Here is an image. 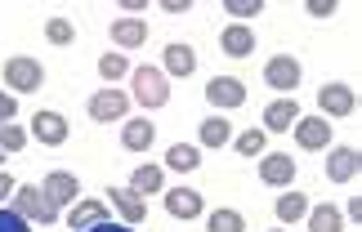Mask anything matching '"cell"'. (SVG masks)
<instances>
[{"mask_svg": "<svg viewBox=\"0 0 362 232\" xmlns=\"http://www.w3.org/2000/svg\"><path fill=\"white\" fill-rule=\"evenodd\" d=\"M86 232H134L130 224H94V228H86Z\"/></svg>", "mask_w": 362, "mask_h": 232, "instance_id": "cell-37", "label": "cell"}, {"mask_svg": "<svg viewBox=\"0 0 362 232\" xmlns=\"http://www.w3.org/2000/svg\"><path fill=\"white\" fill-rule=\"evenodd\" d=\"M23 147H27V130L23 126H13V121L0 126V152H23Z\"/></svg>", "mask_w": 362, "mask_h": 232, "instance_id": "cell-29", "label": "cell"}, {"mask_svg": "<svg viewBox=\"0 0 362 232\" xmlns=\"http://www.w3.org/2000/svg\"><path fill=\"white\" fill-rule=\"evenodd\" d=\"M354 90L349 85H340V80H336V85H322V90H317V107H322V112H317V116H349L354 112Z\"/></svg>", "mask_w": 362, "mask_h": 232, "instance_id": "cell-12", "label": "cell"}, {"mask_svg": "<svg viewBox=\"0 0 362 232\" xmlns=\"http://www.w3.org/2000/svg\"><path fill=\"white\" fill-rule=\"evenodd\" d=\"M161 183H165L161 166H148V161H144V166H139V170L130 174V188H134L139 197H144V193H161Z\"/></svg>", "mask_w": 362, "mask_h": 232, "instance_id": "cell-24", "label": "cell"}, {"mask_svg": "<svg viewBox=\"0 0 362 232\" xmlns=\"http://www.w3.org/2000/svg\"><path fill=\"white\" fill-rule=\"evenodd\" d=\"M107 201H112V206H117V214H121V219L130 224V228L148 219V201L139 197L134 188H107Z\"/></svg>", "mask_w": 362, "mask_h": 232, "instance_id": "cell-10", "label": "cell"}, {"mask_svg": "<svg viewBox=\"0 0 362 232\" xmlns=\"http://www.w3.org/2000/svg\"><path fill=\"white\" fill-rule=\"evenodd\" d=\"M32 134H36V143H45V147H59V143H67V116L63 112H36L32 116Z\"/></svg>", "mask_w": 362, "mask_h": 232, "instance_id": "cell-7", "label": "cell"}, {"mask_svg": "<svg viewBox=\"0 0 362 232\" xmlns=\"http://www.w3.org/2000/svg\"><path fill=\"white\" fill-rule=\"evenodd\" d=\"M224 9L233 13V18H255V13L264 9V0H224Z\"/></svg>", "mask_w": 362, "mask_h": 232, "instance_id": "cell-31", "label": "cell"}, {"mask_svg": "<svg viewBox=\"0 0 362 232\" xmlns=\"http://www.w3.org/2000/svg\"><path fill=\"white\" fill-rule=\"evenodd\" d=\"M300 121V103L296 99H273L264 107V134H286Z\"/></svg>", "mask_w": 362, "mask_h": 232, "instance_id": "cell-11", "label": "cell"}, {"mask_svg": "<svg viewBox=\"0 0 362 232\" xmlns=\"http://www.w3.org/2000/svg\"><path fill=\"white\" fill-rule=\"evenodd\" d=\"M13 188H18V183H13V174H5V170H0V206H5V201L13 197Z\"/></svg>", "mask_w": 362, "mask_h": 232, "instance_id": "cell-35", "label": "cell"}, {"mask_svg": "<svg viewBox=\"0 0 362 232\" xmlns=\"http://www.w3.org/2000/svg\"><path fill=\"white\" fill-rule=\"evenodd\" d=\"M165 210H170L175 219H202L206 201H202V193H192V188H175V193H165Z\"/></svg>", "mask_w": 362, "mask_h": 232, "instance_id": "cell-16", "label": "cell"}, {"mask_svg": "<svg viewBox=\"0 0 362 232\" xmlns=\"http://www.w3.org/2000/svg\"><path fill=\"white\" fill-rule=\"evenodd\" d=\"M165 166L179 170V174H188V170L202 166V152H197L192 143H175V147H165Z\"/></svg>", "mask_w": 362, "mask_h": 232, "instance_id": "cell-23", "label": "cell"}, {"mask_svg": "<svg viewBox=\"0 0 362 232\" xmlns=\"http://www.w3.org/2000/svg\"><path fill=\"white\" fill-rule=\"evenodd\" d=\"M72 232H86V228H94V224H107V201H94V197H86V201H76L72 206Z\"/></svg>", "mask_w": 362, "mask_h": 232, "instance_id": "cell-19", "label": "cell"}, {"mask_svg": "<svg viewBox=\"0 0 362 232\" xmlns=\"http://www.w3.org/2000/svg\"><path fill=\"white\" fill-rule=\"evenodd\" d=\"M219 49H224L228 59H250V54H255V32L242 27V23H233V27L219 32Z\"/></svg>", "mask_w": 362, "mask_h": 232, "instance_id": "cell-13", "label": "cell"}, {"mask_svg": "<svg viewBox=\"0 0 362 232\" xmlns=\"http://www.w3.org/2000/svg\"><path fill=\"white\" fill-rule=\"evenodd\" d=\"M130 85H134V103H144V107L170 103V80H165V72H157V67H134Z\"/></svg>", "mask_w": 362, "mask_h": 232, "instance_id": "cell-2", "label": "cell"}, {"mask_svg": "<svg viewBox=\"0 0 362 232\" xmlns=\"http://www.w3.org/2000/svg\"><path fill=\"white\" fill-rule=\"evenodd\" d=\"M273 210H277V224L291 228L296 219H304V214H309V197H304V193H286V197H277Z\"/></svg>", "mask_w": 362, "mask_h": 232, "instance_id": "cell-21", "label": "cell"}, {"mask_svg": "<svg viewBox=\"0 0 362 232\" xmlns=\"http://www.w3.org/2000/svg\"><path fill=\"white\" fill-rule=\"evenodd\" d=\"M277 232H286V228H277Z\"/></svg>", "mask_w": 362, "mask_h": 232, "instance_id": "cell-38", "label": "cell"}, {"mask_svg": "<svg viewBox=\"0 0 362 232\" xmlns=\"http://www.w3.org/2000/svg\"><path fill=\"white\" fill-rule=\"evenodd\" d=\"M362 166V157L354 152V147H331V157H327V179L331 183H349L354 174Z\"/></svg>", "mask_w": 362, "mask_h": 232, "instance_id": "cell-17", "label": "cell"}, {"mask_svg": "<svg viewBox=\"0 0 362 232\" xmlns=\"http://www.w3.org/2000/svg\"><path fill=\"white\" fill-rule=\"evenodd\" d=\"M309 13L313 18H331V13H336V0H309Z\"/></svg>", "mask_w": 362, "mask_h": 232, "instance_id": "cell-34", "label": "cell"}, {"mask_svg": "<svg viewBox=\"0 0 362 232\" xmlns=\"http://www.w3.org/2000/svg\"><path fill=\"white\" fill-rule=\"evenodd\" d=\"M0 232H32V228H27V219H23V214H13V210H5V206H0Z\"/></svg>", "mask_w": 362, "mask_h": 232, "instance_id": "cell-32", "label": "cell"}, {"mask_svg": "<svg viewBox=\"0 0 362 232\" xmlns=\"http://www.w3.org/2000/svg\"><path fill=\"white\" fill-rule=\"evenodd\" d=\"M125 72H130V63H125V54H103V59H99V76L107 80V85H112V80H121Z\"/></svg>", "mask_w": 362, "mask_h": 232, "instance_id": "cell-28", "label": "cell"}, {"mask_svg": "<svg viewBox=\"0 0 362 232\" xmlns=\"http://www.w3.org/2000/svg\"><path fill=\"white\" fill-rule=\"evenodd\" d=\"M125 112H130V94H121V90H99L90 99V121H99V126L121 121Z\"/></svg>", "mask_w": 362, "mask_h": 232, "instance_id": "cell-6", "label": "cell"}, {"mask_svg": "<svg viewBox=\"0 0 362 232\" xmlns=\"http://www.w3.org/2000/svg\"><path fill=\"white\" fill-rule=\"evenodd\" d=\"M13 214H23V219H36V224H54L59 219V206H54V201L45 197V188H36V183H18L13 188Z\"/></svg>", "mask_w": 362, "mask_h": 232, "instance_id": "cell-1", "label": "cell"}, {"mask_svg": "<svg viewBox=\"0 0 362 232\" xmlns=\"http://www.w3.org/2000/svg\"><path fill=\"white\" fill-rule=\"evenodd\" d=\"M233 147H238L242 157H264V130H246L233 139Z\"/></svg>", "mask_w": 362, "mask_h": 232, "instance_id": "cell-30", "label": "cell"}, {"mask_svg": "<svg viewBox=\"0 0 362 232\" xmlns=\"http://www.w3.org/2000/svg\"><path fill=\"white\" fill-rule=\"evenodd\" d=\"M192 72H197V54H192V45H184V40H170V45H165V76L188 80Z\"/></svg>", "mask_w": 362, "mask_h": 232, "instance_id": "cell-15", "label": "cell"}, {"mask_svg": "<svg viewBox=\"0 0 362 232\" xmlns=\"http://www.w3.org/2000/svg\"><path fill=\"white\" fill-rule=\"evenodd\" d=\"M112 40H117L121 49H139L148 40V23L144 18H117L112 23Z\"/></svg>", "mask_w": 362, "mask_h": 232, "instance_id": "cell-20", "label": "cell"}, {"mask_svg": "<svg viewBox=\"0 0 362 232\" xmlns=\"http://www.w3.org/2000/svg\"><path fill=\"white\" fill-rule=\"evenodd\" d=\"M300 63L286 59V54H277V59H269V67H264V80H269V90H282V99H291V90L300 85Z\"/></svg>", "mask_w": 362, "mask_h": 232, "instance_id": "cell-4", "label": "cell"}, {"mask_svg": "<svg viewBox=\"0 0 362 232\" xmlns=\"http://www.w3.org/2000/svg\"><path fill=\"white\" fill-rule=\"evenodd\" d=\"M206 99H211V107H242L246 103V85L238 76H211Z\"/></svg>", "mask_w": 362, "mask_h": 232, "instance_id": "cell-9", "label": "cell"}, {"mask_svg": "<svg viewBox=\"0 0 362 232\" xmlns=\"http://www.w3.org/2000/svg\"><path fill=\"white\" fill-rule=\"evenodd\" d=\"M45 197L54 201V206H72V201L81 197V183H76V174H67V170H54V174H45Z\"/></svg>", "mask_w": 362, "mask_h": 232, "instance_id": "cell-14", "label": "cell"}, {"mask_svg": "<svg viewBox=\"0 0 362 232\" xmlns=\"http://www.w3.org/2000/svg\"><path fill=\"white\" fill-rule=\"evenodd\" d=\"M206 228H211V232H246V219L238 210H215L211 219H206Z\"/></svg>", "mask_w": 362, "mask_h": 232, "instance_id": "cell-26", "label": "cell"}, {"mask_svg": "<svg viewBox=\"0 0 362 232\" xmlns=\"http://www.w3.org/2000/svg\"><path fill=\"white\" fill-rule=\"evenodd\" d=\"M259 179L269 188H291V179H296V161H291L286 152H264L259 157Z\"/></svg>", "mask_w": 362, "mask_h": 232, "instance_id": "cell-8", "label": "cell"}, {"mask_svg": "<svg viewBox=\"0 0 362 232\" xmlns=\"http://www.w3.org/2000/svg\"><path fill=\"white\" fill-rule=\"evenodd\" d=\"M291 134H296V143L304 147V152H322V147H331V126L322 116H300L296 126H291Z\"/></svg>", "mask_w": 362, "mask_h": 232, "instance_id": "cell-5", "label": "cell"}, {"mask_svg": "<svg viewBox=\"0 0 362 232\" xmlns=\"http://www.w3.org/2000/svg\"><path fill=\"white\" fill-rule=\"evenodd\" d=\"M5 85L13 94H32L45 85V67L36 59H27V54H13V59H5Z\"/></svg>", "mask_w": 362, "mask_h": 232, "instance_id": "cell-3", "label": "cell"}, {"mask_svg": "<svg viewBox=\"0 0 362 232\" xmlns=\"http://www.w3.org/2000/svg\"><path fill=\"white\" fill-rule=\"evenodd\" d=\"M304 219H309V232H340L344 228V219H340V210L336 206H309V214H304Z\"/></svg>", "mask_w": 362, "mask_h": 232, "instance_id": "cell-22", "label": "cell"}, {"mask_svg": "<svg viewBox=\"0 0 362 232\" xmlns=\"http://www.w3.org/2000/svg\"><path fill=\"white\" fill-rule=\"evenodd\" d=\"M161 9H165V13H188L192 5H188V0H161Z\"/></svg>", "mask_w": 362, "mask_h": 232, "instance_id": "cell-36", "label": "cell"}, {"mask_svg": "<svg viewBox=\"0 0 362 232\" xmlns=\"http://www.w3.org/2000/svg\"><path fill=\"white\" fill-rule=\"evenodd\" d=\"M197 139H202V147H224V143H233V126H228L224 116H211V121L202 126Z\"/></svg>", "mask_w": 362, "mask_h": 232, "instance_id": "cell-25", "label": "cell"}, {"mask_svg": "<svg viewBox=\"0 0 362 232\" xmlns=\"http://www.w3.org/2000/svg\"><path fill=\"white\" fill-rule=\"evenodd\" d=\"M13 116H18V99H13V94H0V126H9Z\"/></svg>", "mask_w": 362, "mask_h": 232, "instance_id": "cell-33", "label": "cell"}, {"mask_svg": "<svg viewBox=\"0 0 362 232\" xmlns=\"http://www.w3.org/2000/svg\"><path fill=\"white\" fill-rule=\"evenodd\" d=\"M45 40H49V45H72V40H76L72 18H49L45 23Z\"/></svg>", "mask_w": 362, "mask_h": 232, "instance_id": "cell-27", "label": "cell"}, {"mask_svg": "<svg viewBox=\"0 0 362 232\" xmlns=\"http://www.w3.org/2000/svg\"><path fill=\"white\" fill-rule=\"evenodd\" d=\"M152 139H157V126H152V121H125V130H121V147L125 152H148L152 147Z\"/></svg>", "mask_w": 362, "mask_h": 232, "instance_id": "cell-18", "label": "cell"}]
</instances>
